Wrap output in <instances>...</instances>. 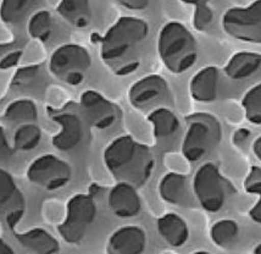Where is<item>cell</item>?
Instances as JSON below:
<instances>
[{
	"label": "cell",
	"instance_id": "obj_30",
	"mask_svg": "<svg viewBox=\"0 0 261 254\" xmlns=\"http://www.w3.org/2000/svg\"><path fill=\"white\" fill-rule=\"evenodd\" d=\"M22 57V48L20 45H0V69L8 70L16 66Z\"/></svg>",
	"mask_w": 261,
	"mask_h": 254
},
{
	"label": "cell",
	"instance_id": "obj_17",
	"mask_svg": "<svg viewBox=\"0 0 261 254\" xmlns=\"http://www.w3.org/2000/svg\"><path fill=\"white\" fill-rule=\"evenodd\" d=\"M147 120L153 127L155 141L159 144H167L181 133V121L172 108H158L148 113Z\"/></svg>",
	"mask_w": 261,
	"mask_h": 254
},
{
	"label": "cell",
	"instance_id": "obj_5",
	"mask_svg": "<svg viewBox=\"0 0 261 254\" xmlns=\"http://www.w3.org/2000/svg\"><path fill=\"white\" fill-rule=\"evenodd\" d=\"M92 55L86 46L76 43L59 45L49 59V71L55 79L67 86H80L92 69Z\"/></svg>",
	"mask_w": 261,
	"mask_h": 254
},
{
	"label": "cell",
	"instance_id": "obj_28",
	"mask_svg": "<svg viewBox=\"0 0 261 254\" xmlns=\"http://www.w3.org/2000/svg\"><path fill=\"white\" fill-rule=\"evenodd\" d=\"M242 107L248 121L253 125H261V82L245 92Z\"/></svg>",
	"mask_w": 261,
	"mask_h": 254
},
{
	"label": "cell",
	"instance_id": "obj_27",
	"mask_svg": "<svg viewBox=\"0 0 261 254\" xmlns=\"http://www.w3.org/2000/svg\"><path fill=\"white\" fill-rule=\"evenodd\" d=\"M43 132L37 122L23 123L16 129L14 133V147L21 151L36 149L42 142Z\"/></svg>",
	"mask_w": 261,
	"mask_h": 254
},
{
	"label": "cell",
	"instance_id": "obj_36",
	"mask_svg": "<svg viewBox=\"0 0 261 254\" xmlns=\"http://www.w3.org/2000/svg\"><path fill=\"white\" fill-rule=\"evenodd\" d=\"M9 253H14V249H12L4 240L0 238V254H9Z\"/></svg>",
	"mask_w": 261,
	"mask_h": 254
},
{
	"label": "cell",
	"instance_id": "obj_14",
	"mask_svg": "<svg viewBox=\"0 0 261 254\" xmlns=\"http://www.w3.org/2000/svg\"><path fill=\"white\" fill-rule=\"evenodd\" d=\"M24 199L12 176L0 169V213L5 214V219L10 227H14L22 218Z\"/></svg>",
	"mask_w": 261,
	"mask_h": 254
},
{
	"label": "cell",
	"instance_id": "obj_22",
	"mask_svg": "<svg viewBox=\"0 0 261 254\" xmlns=\"http://www.w3.org/2000/svg\"><path fill=\"white\" fill-rule=\"evenodd\" d=\"M57 12L74 29H86L93 20L91 0H60Z\"/></svg>",
	"mask_w": 261,
	"mask_h": 254
},
{
	"label": "cell",
	"instance_id": "obj_34",
	"mask_svg": "<svg viewBox=\"0 0 261 254\" xmlns=\"http://www.w3.org/2000/svg\"><path fill=\"white\" fill-rule=\"evenodd\" d=\"M253 153L257 158V160L261 162V136H259L253 143Z\"/></svg>",
	"mask_w": 261,
	"mask_h": 254
},
{
	"label": "cell",
	"instance_id": "obj_21",
	"mask_svg": "<svg viewBox=\"0 0 261 254\" xmlns=\"http://www.w3.org/2000/svg\"><path fill=\"white\" fill-rule=\"evenodd\" d=\"M44 6L45 0H2L0 18L9 26H17Z\"/></svg>",
	"mask_w": 261,
	"mask_h": 254
},
{
	"label": "cell",
	"instance_id": "obj_11",
	"mask_svg": "<svg viewBox=\"0 0 261 254\" xmlns=\"http://www.w3.org/2000/svg\"><path fill=\"white\" fill-rule=\"evenodd\" d=\"M51 120L59 126V131L51 138V143L58 150L72 151L91 137V126L82 113L60 111L53 115Z\"/></svg>",
	"mask_w": 261,
	"mask_h": 254
},
{
	"label": "cell",
	"instance_id": "obj_10",
	"mask_svg": "<svg viewBox=\"0 0 261 254\" xmlns=\"http://www.w3.org/2000/svg\"><path fill=\"white\" fill-rule=\"evenodd\" d=\"M27 179L31 184L45 191H58L70 184L72 168L55 154H43L30 164Z\"/></svg>",
	"mask_w": 261,
	"mask_h": 254
},
{
	"label": "cell",
	"instance_id": "obj_2",
	"mask_svg": "<svg viewBox=\"0 0 261 254\" xmlns=\"http://www.w3.org/2000/svg\"><path fill=\"white\" fill-rule=\"evenodd\" d=\"M104 163L117 182L142 187L154 171L155 158L147 144L129 135L115 138L104 150Z\"/></svg>",
	"mask_w": 261,
	"mask_h": 254
},
{
	"label": "cell",
	"instance_id": "obj_19",
	"mask_svg": "<svg viewBox=\"0 0 261 254\" xmlns=\"http://www.w3.org/2000/svg\"><path fill=\"white\" fill-rule=\"evenodd\" d=\"M161 199L172 206H186L189 202L191 187L186 175L178 172H167L159 182Z\"/></svg>",
	"mask_w": 261,
	"mask_h": 254
},
{
	"label": "cell",
	"instance_id": "obj_24",
	"mask_svg": "<svg viewBox=\"0 0 261 254\" xmlns=\"http://www.w3.org/2000/svg\"><path fill=\"white\" fill-rule=\"evenodd\" d=\"M4 117L12 125H23V123L37 122L38 120V109L31 99H17L11 101L6 107Z\"/></svg>",
	"mask_w": 261,
	"mask_h": 254
},
{
	"label": "cell",
	"instance_id": "obj_7",
	"mask_svg": "<svg viewBox=\"0 0 261 254\" xmlns=\"http://www.w3.org/2000/svg\"><path fill=\"white\" fill-rule=\"evenodd\" d=\"M97 203L89 194L79 193L71 197L66 206V216L58 226V232L66 243L79 244L85 240L97 218Z\"/></svg>",
	"mask_w": 261,
	"mask_h": 254
},
{
	"label": "cell",
	"instance_id": "obj_29",
	"mask_svg": "<svg viewBox=\"0 0 261 254\" xmlns=\"http://www.w3.org/2000/svg\"><path fill=\"white\" fill-rule=\"evenodd\" d=\"M245 191L257 197L256 203L249 210V218L261 225V169L253 166L244 184Z\"/></svg>",
	"mask_w": 261,
	"mask_h": 254
},
{
	"label": "cell",
	"instance_id": "obj_4",
	"mask_svg": "<svg viewBox=\"0 0 261 254\" xmlns=\"http://www.w3.org/2000/svg\"><path fill=\"white\" fill-rule=\"evenodd\" d=\"M222 125L210 113H194L186 116V132L182 139L183 157L197 163L213 151L222 141Z\"/></svg>",
	"mask_w": 261,
	"mask_h": 254
},
{
	"label": "cell",
	"instance_id": "obj_37",
	"mask_svg": "<svg viewBox=\"0 0 261 254\" xmlns=\"http://www.w3.org/2000/svg\"><path fill=\"white\" fill-rule=\"evenodd\" d=\"M253 253H255V254H261V242H260V243H257L256 246L254 247Z\"/></svg>",
	"mask_w": 261,
	"mask_h": 254
},
{
	"label": "cell",
	"instance_id": "obj_9",
	"mask_svg": "<svg viewBox=\"0 0 261 254\" xmlns=\"http://www.w3.org/2000/svg\"><path fill=\"white\" fill-rule=\"evenodd\" d=\"M128 101L139 111H148L158 108L175 107V95L170 83L163 76L147 75L129 87Z\"/></svg>",
	"mask_w": 261,
	"mask_h": 254
},
{
	"label": "cell",
	"instance_id": "obj_16",
	"mask_svg": "<svg viewBox=\"0 0 261 254\" xmlns=\"http://www.w3.org/2000/svg\"><path fill=\"white\" fill-rule=\"evenodd\" d=\"M147 247V234L142 227L127 225L115 230L109 237L107 252L109 254H141Z\"/></svg>",
	"mask_w": 261,
	"mask_h": 254
},
{
	"label": "cell",
	"instance_id": "obj_35",
	"mask_svg": "<svg viewBox=\"0 0 261 254\" xmlns=\"http://www.w3.org/2000/svg\"><path fill=\"white\" fill-rule=\"evenodd\" d=\"M183 4L186 5H191L197 8V6H201V5H207L211 0H181Z\"/></svg>",
	"mask_w": 261,
	"mask_h": 254
},
{
	"label": "cell",
	"instance_id": "obj_18",
	"mask_svg": "<svg viewBox=\"0 0 261 254\" xmlns=\"http://www.w3.org/2000/svg\"><path fill=\"white\" fill-rule=\"evenodd\" d=\"M223 73L232 81H244L261 71V54L255 52H238L228 59Z\"/></svg>",
	"mask_w": 261,
	"mask_h": 254
},
{
	"label": "cell",
	"instance_id": "obj_15",
	"mask_svg": "<svg viewBox=\"0 0 261 254\" xmlns=\"http://www.w3.org/2000/svg\"><path fill=\"white\" fill-rule=\"evenodd\" d=\"M222 72L217 66H205L192 77L189 92L198 103L209 104L219 99Z\"/></svg>",
	"mask_w": 261,
	"mask_h": 254
},
{
	"label": "cell",
	"instance_id": "obj_1",
	"mask_svg": "<svg viewBox=\"0 0 261 254\" xmlns=\"http://www.w3.org/2000/svg\"><path fill=\"white\" fill-rule=\"evenodd\" d=\"M150 27L144 18L122 16L111 24L100 39V59L114 75L128 76L142 63Z\"/></svg>",
	"mask_w": 261,
	"mask_h": 254
},
{
	"label": "cell",
	"instance_id": "obj_8",
	"mask_svg": "<svg viewBox=\"0 0 261 254\" xmlns=\"http://www.w3.org/2000/svg\"><path fill=\"white\" fill-rule=\"evenodd\" d=\"M221 24L226 35L236 41L261 44V0L227 9L222 15Z\"/></svg>",
	"mask_w": 261,
	"mask_h": 254
},
{
	"label": "cell",
	"instance_id": "obj_26",
	"mask_svg": "<svg viewBox=\"0 0 261 254\" xmlns=\"http://www.w3.org/2000/svg\"><path fill=\"white\" fill-rule=\"evenodd\" d=\"M239 236L238 222L232 219H221L211 226L210 238L219 248H228L233 246Z\"/></svg>",
	"mask_w": 261,
	"mask_h": 254
},
{
	"label": "cell",
	"instance_id": "obj_13",
	"mask_svg": "<svg viewBox=\"0 0 261 254\" xmlns=\"http://www.w3.org/2000/svg\"><path fill=\"white\" fill-rule=\"evenodd\" d=\"M111 213L120 219H132L142 210V199L136 186L127 182H117L108 196Z\"/></svg>",
	"mask_w": 261,
	"mask_h": 254
},
{
	"label": "cell",
	"instance_id": "obj_12",
	"mask_svg": "<svg viewBox=\"0 0 261 254\" xmlns=\"http://www.w3.org/2000/svg\"><path fill=\"white\" fill-rule=\"evenodd\" d=\"M80 108L89 126L100 131L116 125L122 117L120 105L93 89H87L81 94Z\"/></svg>",
	"mask_w": 261,
	"mask_h": 254
},
{
	"label": "cell",
	"instance_id": "obj_6",
	"mask_svg": "<svg viewBox=\"0 0 261 254\" xmlns=\"http://www.w3.org/2000/svg\"><path fill=\"white\" fill-rule=\"evenodd\" d=\"M193 193L201 208L209 213H217L225 207L233 187L228 180L220 172L216 164L204 163L195 172Z\"/></svg>",
	"mask_w": 261,
	"mask_h": 254
},
{
	"label": "cell",
	"instance_id": "obj_31",
	"mask_svg": "<svg viewBox=\"0 0 261 254\" xmlns=\"http://www.w3.org/2000/svg\"><path fill=\"white\" fill-rule=\"evenodd\" d=\"M214 10L210 8V5H201L194 8L193 12V26L194 29L199 32H204V31L209 30L210 26L214 22Z\"/></svg>",
	"mask_w": 261,
	"mask_h": 254
},
{
	"label": "cell",
	"instance_id": "obj_3",
	"mask_svg": "<svg viewBox=\"0 0 261 254\" xmlns=\"http://www.w3.org/2000/svg\"><path fill=\"white\" fill-rule=\"evenodd\" d=\"M198 42L185 24L170 21L160 29L158 36V54L167 71L182 75L198 60Z\"/></svg>",
	"mask_w": 261,
	"mask_h": 254
},
{
	"label": "cell",
	"instance_id": "obj_23",
	"mask_svg": "<svg viewBox=\"0 0 261 254\" xmlns=\"http://www.w3.org/2000/svg\"><path fill=\"white\" fill-rule=\"evenodd\" d=\"M16 238L24 248L34 254H54L60 250L59 241L44 228H31L16 234Z\"/></svg>",
	"mask_w": 261,
	"mask_h": 254
},
{
	"label": "cell",
	"instance_id": "obj_20",
	"mask_svg": "<svg viewBox=\"0 0 261 254\" xmlns=\"http://www.w3.org/2000/svg\"><path fill=\"white\" fill-rule=\"evenodd\" d=\"M156 227L161 238L171 247L178 248L189 240L188 224L176 213H167L158 219Z\"/></svg>",
	"mask_w": 261,
	"mask_h": 254
},
{
	"label": "cell",
	"instance_id": "obj_33",
	"mask_svg": "<svg viewBox=\"0 0 261 254\" xmlns=\"http://www.w3.org/2000/svg\"><path fill=\"white\" fill-rule=\"evenodd\" d=\"M251 136L250 130L248 129H238L236 130L232 136V142L233 144L237 145V147H242L247 143V141L249 139V137Z\"/></svg>",
	"mask_w": 261,
	"mask_h": 254
},
{
	"label": "cell",
	"instance_id": "obj_25",
	"mask_svg": "<svg viewBox=\"0 0 261 254\" xmlns=\"http://www.w3.org/2000/svg\"><path fill=\"white\" fill-rule=\"evenodd\" d=\"M53 29H54V20L51 12L46 9H39L31 15L27 20V32L31 38L39 42H46L50 38Z\"/></svg>",
	"mask_w": 261,
	"mask_h": 254
},
{
	"label": "cell",
	"instance_id": "obj_32",
	"mask_svg": "<svg viewBox=\"0 0 261 254\" xmlns=\"http://www.w3.org/2000/svg\"><path fill=\"white\" fill-rule=\"evenodd\" d=\"M117 4L122 6V8L127 9V10L132 11H142L148 9L153 3L158 2V0H115Z\"/></svg>",
	"mask_w": 261,
	"mask_h": 254
}]
</instances>
